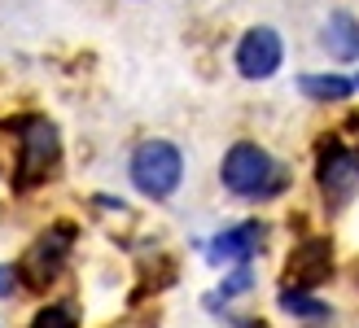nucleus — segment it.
Here are the masks:
<instances>
[{"label": "nucleus", "mask_w": 359, "mask_h": 328, "mask_svg": "<svg viewBox=\"0 0 359 328\" xmlns=\"http://www.w3.org/2000/svg\"><path fill=\"white\" fill-rule=\"evenodd\" d=\"M224 189L237 193V197H267L280 189V167L272 162V153L259 149V144H232L228 158H224Z\"/></svg>", "instance_id": "obj_1"}, {"label": "nucleus", "mask_w": 359, "mask_h": 328, "mask_svg": "<svg viewBox=\"0 0 359 328\" xmlns=\"http://www.w3.org/2000/svg\"><path fill=\"white\" fill-rule=\"evenodd\" d=\"M180 179H184V158H180V149L171 140L136 144V153H132V184L145 197L163 202V197H171L180 189Z\"/></svg>", "instance_id": "obj_2"}, {"label": "nucleus", "mask_w": 359, "mask_h": 328, "mask_svg": "<svg viewBox=\"0 0 359 328\" xmlns=\"http://www.w3.org/2000/svg\"><path fill=\"white\" fill-rule=\"evenodd\" d=\"M18 132V149H22V158H18V184H40L44 175H53V167H57V132H53V123L31 114V118H18L13 123Z\"/></svg>", "instance_id": "obj_3"}, {"label": "nucleus", "mask_w": 359, "mask_h": 328, "mask_svg": "<svg viewBox=\"0 0 359 328\" xmlns=\"http://www.w3.org/2000/svg\"><path fill=\"white\" fill-rule=\"evenodd\" d=\"M285 62V44L272 27H250L237 44V70L245 79H272Z\"/></svg>", "instance_id": "obj_4"}, {"label": "nucleus", "mask_w": 359, "mask_h": 328, "mask_svg": "<svg viewBox=\"0 0 359 328\" xmlns=\"http://www.w3.org/2000/svg\"><path fill=\"white\" fill-rule=\"evenodd\" d=\"M320 189H325L329 202H351L359 193V153H351L346 144H329L325 153H320Z\"/></svg>", "instance_id": "obj_5"}, {"label": "nucleus", "mask_w": 359, "mask_h": 328, "mask_svg": "<svg viewBox=\"0 0 359 328\" xmlns=\"http://www.w3.org/2000/svg\"><path fill=\"white\" fill-rule=\"evenodd\" d=\"M329 271H333V245L325 241V236H307V241L290 254V263H285L290 289H302V294H307L311 285L329 280Z\"/></svg>", "instance_id": "obj_6"}, {"label": "nucleus", "mask_w": 359, "mask_h": 328, "mask_svg": "<svg viewBox=\"0 0 359 328\" xmlns=\"http://www.w3.org/2000/svg\"><path fill=\"white\" fill-rule=\"evenodd\" d=\"M259 245H263V224H255V219H250V224H237V228H228V232L215 236L210 259H215V263H241V267H245V259H255Z\"/></svg>", "instance_id": "obj_7"}, {"label": "nucleus", "mask_w": 359, "mask_h": 328, "mask_svg": "<svg viewBox=\"0 0 359 328\" xmlns=\"http://www.w3.org/2000/svg\"><path fill=\"white\" fill-rule=\"evenodd\" d=\"M62 236H70V228H57L53 236H40V241H35V250L27 254L22 276H27L31 285H44V280L57 276V267H62V259H66V245H70V241H62Z\"/></svg>", "instance_id": "obj_8"}, {"label": "nucleus", "mask_w": 359, "mask_h": 328, "mask_svg": "<svg viewBox=\"0 0 359 328\" xmlns=\"http://www.w3.org/2000/svg\"><path fill=\"white\" fill-rule=\"evenodd\" d=\"M325 48L333 53L337 62H359V22L351 13H329V22H325Z\"/></svg>", "instance_id": "obj_9"}, {"label": "nucleus", "mask_w": 359, "mask_h": 328, "mask_svg": "<svg viewBox=\"0 0 359 328\" xmlns=\"http://www.w3.org/2000/svg\"><path fill=\"white\" fill-rule=\"evenodd\" d=\"M351 88H355V83L342 79V75H302V79H298V93L311 97V101H346Z\"/></svg>", "instance_id": "obj_10"}, {"label": "nucleus", "mask_w": 359, "mask_h": 328, "mask_svg": "<svg viewBox=\"0 0 359 328\" xmlns=\"http://www.w3.org/2000/svg\"><path fill=\"white\" fill-rule=\"evenodd\" d=\"M280 306H285L290 315H302V320H316V315L329 311L325 302H316L311 294H302V289H280Z\"/></svg>", "instance_id": "obj_11"}, {"label": "nucleus", "mask_w": 359, "mask_h": 328, "mask_svg": "<svg viewBox=\"0 0 359 328\" xmlns=\"http://www.w3.org/2000/svg\"><path fill=\"white\" fill-rule=\"evenodd\" d=\"M75 324H79V315H75L70 302H48L44 311H35V320H31V328H75Z\"/></svg>", "instance_id": "obj_12"}, {"label": "nucleus", "mask_w": 359, "mask_h": 328, "mask_svg": "<svg viewBox=\"0 0 359 328\" xmlns=\"http://www.w3.org/2000/svg\"><path fill=\"white\" fill-rule=\"evenodd\" d=\"M255 285V276H250V267H237L232 276L219 285V298H237V294H245V289Z\"/></svg>", "instance_id": "obj_13"}, {"label": "nucleus", "mask_w": 359, "mask_h": 328, "mask_svg": "<svg viewBox=\"0 0 359 328\" xmlns=\"http://www.w3.org/2000/svg\"><path fill=\"white\" fill-rule=\"evenodd\" d=\"M9 294H13V271L0 267V298H9Z\"/></svg>", "instance_id": "obj_14"}, {"label": "nucleus", "mask_w": 359, "mask_h": 328, "mask_svg": "<svg viewBox=\"0 0 359 328\" xmlns=\"http://www.w3.org/2000/svg\"><path fill=\"white\" fill-rule=\"evenodd\" d=\"M346 127H351V132H359V114H351V123H346ZM355 140H359V136H355Z\"/></svg>", "instance_id": "obj_15"}]
</instances>
